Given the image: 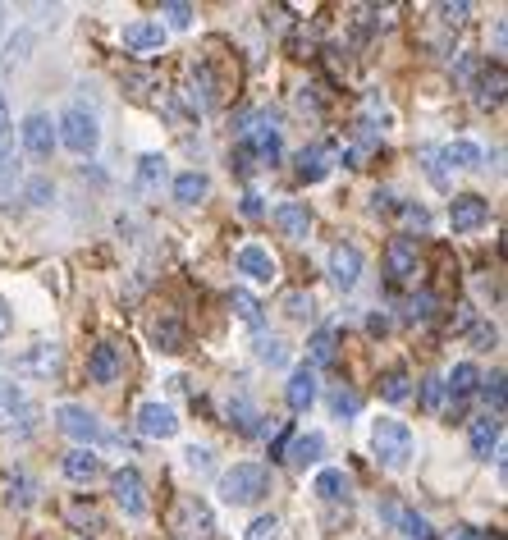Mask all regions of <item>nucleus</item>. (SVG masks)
I'll use <instances>...</instances> for the list:
<instances>
[{
  "label": "nucleus",
  "mask_w": 508,
  "mask_h": 540,
  "mask_svg": "<svg viewBox=\"0 0 508 540\" xmlns=\"http://www.w3.org/2000/svg\"><path fill=\"white\" fill-rule=\"evenodd\" d=\"M261 495H271V472L261 463H238L220 476V499L225 504H257Z\"/></svg>",
  "instance_id": "1"
},
{
  "label": "nucleus",
  "mask_w": 508,
  "mask_h": 540,
  "mask_svg": "<svg viewBox=\"0 0 508 540\" xmlns=\"http://www.w3.org/2000/svg\"><path fill=\"white\" fill-rule=\"evenodd\" d=\"M371 449H376V458L385 467H403L412 458V431H408V422H399V417H380V422L371 426Z\"/></svg>",
  "instance_id": "2"
},
{
  "label": "nucleus",
  "mask_w": 508,
  "mask_h": 540,
  "mask_svg": "<svg viewBox=\"0 0 508 540\" xmlns=\"http://www.w3.org/2000/svg\"><path fill=\"white\" fill-rule=\"evenodd\" d=\"M55 138L65 142L69 152H78V156H92L97 152V142H101V133H97V119L87 115L83 106H69L65 115H60V124H55Z\"/></svg>",
  "instance_id": "3"
},
{
  "label": "nucleus",
  "mask_w": 508,
  "mask_h": 540,
  "mask_svg": "<svg viewBox=\"0 0 508 540\" xmlns=\"http://www.w3.org/2000/svg\"><path fill=\"white\" fill-rule=\"evenodd\" d=\"M248 152H257L266 165L280 161V115H275V110L252 115V124L243 129V156Z\"/></svg>",
  "instance_id": "4"
},
{
  "label": "nucleus",
  "mask_w": 508,
  "mask_h": 540,
  "mask_svg": "<svg viewBox=\"0 0 508 540\" xmlns=\"http://www.w3.org/2000/svg\"><path fill=\"white\" fill-rule=\"evenodd\" d=\"M110 490H115V504L129 513V518H142L147 513V481L138 476V467H119L110 476Z\"/></svg>",
  "instance_id": "5"
},
{
  "label": "nucleus",
  "mask_w": 508,
  "mask_h": 540,
  "mask_svg": "<svg viewBox=\"0 0 508 540\" xmlns=\"http://www.w3.org/2000/svg\"><path fill=\"white\" fill-rule=\"evenodd\" d=\"M0 408H5L14 422H19L23 435L37 431V417H42V412H37V403L28 399V389H23L19 380H0Z\"/></svg>",
  "instance_id": "6"
},
{
  "label": "nucleus",
  "mask_w": 508,
  "mask_h": 540,
  "mask_svg": "<svg viewBox=\"0 0 508 540\" xmlns=\"http://www.w3.org/2000/svg\"><path fill=\"white\" fill-rule=\"evenodd\" d=\"M55 426L78 444H97L101 440V422L87 408H78V403H60V408H55Z\"/></svg>",
  "instance_id": "7"
},
{
  "label": "nucleus",
  "mask_w": 508,
  "mask_h": 540,
  "mask_svg": "<svg viewBox=\"0 0 508 540\" xmlns=\"http://www.w3.org/2000/svg\"><path fill=\"white\" fill-rule=\"evenodd\" d=\"M330 280L344 293L357 289V280H362V252H357L353 243H335V248H330Z\"/></svg>",
  "instance_id": "8"
},
{
  "label": "nucleus",
  "mask_w": 508,
  "mask_h": 540,
  "mask_svg": "<svg viewBox=\"0 0 508 540\" xmlns=\"http://www.w3.org/2000/svg\"><path fill=\"white\" fill-rule=\"evenodd\" d=\"M138 431L147 435V440H170V435L179 431V417H174L170 403H142L138 408Z\"/></svg>",
  "instance_id": "9"
},
{
  "label": "nucleus",
  "mask_w": 508,
  "mask_h": 540,
  "mask_svg": "<svg viewBox=\"0 0 508 540\" xmlns=\"http://www.w3.org/2000/svg\"><path fill=\"white\" fill-rule=\"evenodd\" d=\"M486 216H490V206L481 202L476 193H463V197H454V202H449V225H454L458 234H472V229H481V225H486Z\"/></svg>",
  "instance_id": "10"
},
{
  "label": "nucleus",
  "mask_w": 508,
  "mask_h": 540,
  "mask_svg": "<svg viewBox=\"0 0 508 540\" xmlns=\"http://www.w3.org/2000/svg\"><path fill=\"white\" fill-rule=\"evenodd\" d=\"M385 270H390V280L403 284L417 275V243L412 238H390V248H385Z\"/></svg>",
  "instance_id": "11"
},
{
  "label": "nucleus",
  "mask_w": 508,
  "mask_h": 540,
  "mask_svg": "<svg viewBox=\"0 0 508 540\" xmlns=\"http://www.w3.org/2000/svg\"><path fill=\"white\" fill-rule=\"evenodd\" d=\"M275 225L284 229V238L303 243V238L312 234V206L307 202H280L275 206Z\"/></svg>",
  "instance_id": "12"
},
{
  "label": "nucleus",
  "mask_w": 508,
  "mask_h": 540,
  "mask_svg": "<svg viewBox=\"0 0 508 540\" xmlns=\"http://www.w3.org/2000/svg\"><path fill=\"white\" fill-rule=\"evenodd\" d=\"M161 46H165V28L156 19H138L124 28V51L147 55V51H161Z\"/></svg>",
  "instance_id": "13"
},
{
  "label": "nucleus",
  "mask_w": 508,
  "mask_h": 540,
  "mask_svg": "<svg viewBox=\"0 0 508 540\" xmlns=\"http://www.w3.org/2000/svg\"><path fill=\"white\" fill-rule=\"evenodd\" d=\"M23 147L33 156H51L55 152V124H51V115H28L23 119Z\"/></svg>",
  "instance_id": "14"
},
{
  "label": "nucleus",
  "mask_w": 508,
  "mask_h": 540,
  "mask_svg": "<svg viewBox=\"0 0 508 540\" xmlns=\"http://www.w3.org/2000/svg\"><path fill=\"white\" fill-rule=\"evenodd\" d=\"M238 275H248V280L257 284H271L275 280V257L266 248H257V243H248V248H238Z\"/></svg>",
  "instance_id": "15"
},
{
  "label": "nucleus",
  "mask_w": 508,
  "mask_h": 540,
  "mask_svg": "<svg viewBox=\"0 0 508 540\" xmlns=\"http://www.w3.org/2000/svg\"><path fill=\"white\" fill-rule=\"evenodd\" d=\"M284 399H289V408L293 412H307L316 403V371L307 367H293V376H289V385H284Z\"/></svg>",
  "instance_id": "16"
},
{
  "label": "nucleus",
  "mask_w": 508,
  "mask_h": 540,
  "mask_svg": "<svg viewBox=\"0 0 508 540\" xmlns=\"http://www.w3.org/2000/svg\"><path fill=\"white\" fill-rule=\"evenodd\" d=\"M119 367H124V362H119V348L115 344H97L92 353H87V376L97 380V385H115Z\"/></svg>",
  "instance_id": "17"
},
{
  "label": "nucleus",
  "mask_w": 508,
  "mask_h": 540,
  "mask_svg": "<svg viewBox=\"0 0 508 540\" xmlns=\"http://www.w3.org/2000/svg\"><path fill=\"white\" fill-rule=\"evenodd\" d=\"M55 367H60V348L55 344H33L28 353H19V362H14V371H23V376H51Z\"/></svg>",
  "instance_id": "18"
},
{
  "label": "nucleus",
  "mask_w": 508,
  "mask_h": 540,
  "mask_svg": "<svg viewBox=\"0 0 508 540\" xmlns=\"http://www.w3.org/2000/svg\"><path fill=\"white\" fill-rule=\"evenodd\" d=\"M60 467H65V476L69 481H78V486H87V481H97L101 476V458L92 454V449H69Z\"/></svg>",
  "instance_id": "19"
},
{
  "label": "nucleus",
  "mask_w": 508,
  "mask_h": 540,
  "mask_svg": "<svg viewBox=\"0 0 508 540\" xmlns=\"http://www.w3.org/2000/svg\"><path fill=\"white\" fill-rule=\"evenodd\" d=\"M467 440H472V454L476 458H490L499 449V422H495V417H476L472 431H467Z\"/></svg>",
  "instance_id": "20"
},
{
  "label": "nucleus",
  "mask_w": 508,
  "mask_h": 540,
  "mask_svg": "<svg viewBox=\"0 0 508 540\" xmlns=\"http://www.w3.org/2000/svg\"><path fill=\"white\" fill-rule=\"evenodd\" d=\"M152 339H156L161 353H179V348H184V321H179L174 312H165L161 321L152 325Z\"/></svg>",
  "instance_id": "21"
},
{
  "label": "nucleus",
  "mask_w": 508,
  "mask_h": 540,
  "mask_svg": "<svg viewBox=\"0 0 508 540\" xmlns=\"http://www.w3.org/2000/svg\"><path fill=\"white\" fill-rule=\"evenodd\" d=\"M330 174V147H303V156H298V179H307V184H316V179H325Z\"/></svg>",
  "instance_id": "22"
},
{
  "label": "nucleus",
  "mask_w": 508,
  "mask_h": 540,
  "mask_svg": "<svg viewBox=\"0 0 508 540\" xmlns=\"http://www.w3.org/2000/svg\"><path fill=\"white\" fill-rule=\"evenodd\" d=\"M193 92H188V97H193V106H202V110H211L216 106V74H211V65H197L193 69Z\"/></svg>",
  "instance_id": "23"
},
{
  "label": "nucleus",
  "mask_w": 508,
  "mask_h": 540,
  "mask_svg": "<svg viewBox=\"0 0 508 540\" xmlns=\"http://www.w3.org/2000/svg\"><path fill=\"white\" fill-rule=\"evenodd\" d=\"M476 385H481V371H476L472 362H458V367L449 371V380H444V389H449L454 399H467V394H476Z\"/></svg>",
  "instance_id": "24"
},
{
  "label": "nucleus",
  "mask_w": 508,
  "mask_h": 540,
  "mask_svg": "<svg viewBox=\"0 0 508 540\" xmlns=\"http://www.w3.org/2000/svg\"><path fill=\"white\" fill-rule=\"evenodd\" d=\"M476 101L481 106H499L504 101V69H481V83H476Z\"/></svg>",
  "instance_id": "25"
},
{
  "label": "nucleus",
  "mask_w": 508,
  "mask_h": 540,
  "mask_svg": "<svg viewBox=\"0 0 508 540\" xmlns=\"http://www.w3.org/2000/svg\"><path fill=\"white\" fill-rule=\"evenodd\" d=\"M440 161H449L454 170H476V165H481V147H476V142H449L440 152Z\"/></svg>",
  "instance_id": "26"
},
{
  "label": "nucleus",
  "mask_w": 508,
  "mask_h": 540,
  "mask_svg": "<svg viewBox=\"0 0 508 540\" xmlns=\"http://www.w3.org/2000/svg\"><path fill=\"white\" fill-rule=\"evenodd\" d=\"M380 394L390 403H408V394H412V380H408V371L403 367H390L385 376H380Z\"/></svg>",
  "instance_id": "27"
},
{
  "label": "nucleus",
  "mask_w": 508,
  "mask_h": 540,
  "mask_svg": "<svg viewBox=\"0 0 508 540\" xmlns=\"http://www.w3.org/2000/svg\"><path fill=\"white\" fill-rule=\"evenodd\" d=\"M33 46H37V33L33 28H19V33L10 37V46H5V65H28V55H33Z\"/></svg>",
  "instance_id": "28"
},
{
  "label": "nucleus",
  "mask_w": 508,
  "mask_h": 540,
  "mask_svg": "<svg viewBox=\"0 0 508 540\" xmlns=\"http://www.w3.org/2000/svg\"><path fill=\"white\" fill-rule=\"evenodd\" d=\"M206 188H211V184H206V174H197V170H193V174H179V179H174V197H179L184 206L202 202Z\"/></svg>",
  "instance_id": "29"
},
{
  "label": "nucleus",
  "mask_w": 508,
  "mask_h": 540,
  "mask_svg": "<svg viewBox=\"0 0 508 540\" xmlns=\"http://www.w3.org/2000/svg\"><path fill=\"white\" fill-rule=\"evenodd\" d=\"M307 357H312V362H307V367H325V362H335V330H316L312 335V344H307Z\"/></svg>",
  "instance_id": "30"
},
{
  "label": "nucleus",
  "mask_w": 508,
  "mask_h": 540,
  "mask_svg": "<svg viewBox=\"0 0 508 540\" xmlns=\"http://www.w3.org/2000/svg\"><path fill=\"white\" fill-rule=\"evenodd\" d=\"M10 504L14 508H33L37 504V481L28 472H14L10 476Z\"/></svg>",
  "instance_id": "31"
},
{
  "label": "nucleus",
  "mask_w": 508,
  "mask_h": 540,
  "mask_svg": "<svg viewBox=\"0 0 508 540\" xmlns=\"http://www.w3.org/2000/svg\"><path fill=\"white\" fill-rule=\"evenodd\" d=\"M321 449H325V440H321V435H298V440H293V458H289V463L293 467H307V463H316V458H321Z\"/></svg>",
  "instance_id": "32"
},
{
  "label": "nucleus",
  "mask_w": 508,
  "mask_h": 540,
  "mask_svg": "<svg viewBox=\"0 0 508 540\" xmlns=\"http://www.w3.org/2000/svg\"><path fill=\"white\" fill-rule=\"evenodd\" d=\"M161 184H165V161H161V156H142L138 188H142V193H152V188H161Z\"/></svg>",
  "instance_id": "33"
},
{
  "label": "nucleus",
  "mask_w": 508,
  "mask_h": 540,
  "mask_svg": "<svg viewBox=\"0 0 508 540\" xmlns=\"http://www.w3.org/2000/svg\"><path fill=\"white\" fill-rule=\"evenodd\" d=\"M316 495L321 499H344L348 495V476L335 472V467H325V472L316 476Z\"/></svg>",
  "instance_id": "34"
},
{
  "label": "nucleus",
  "mask_w": 508,
  "mask_h": 540,
  "mask_svg": "<svg viewBox=\"0 0 508 540\" xmlns=\"http://www.w3.org/2000/svg\"><path fill=\"white\" fill-rule=\"evenodd\" d=\"M234 307H238V316H243L252 330H261V325H266V316H261V303L252 298L248 289H234Z\"/></svg>",
  "instance_id": "35"
},
{
  "label": "nucleus",
  "mask_w": 508,
  "mask_h": 540,
  "mask_svg": "<svg viewBox=\"0 0 508 540\" xmlns=\"http://www.w3.org/2000/svg\"><path fill=\"white\" fill-rule=\"evenodd\" d=\"M399 527H403V536H408V540H431L435 536L431 522H426L422 513H399Z\"/></svg>",
  "instance_id": "36"
},
{
  "label": "nucleus",
  "mask_w": 508,
  "mask_h": 540,
  "mask_svg": "<svg viewBox=\"0 0 508 540\" xmlns=\"http://www.w3.org/2000/svg\"><path fill=\"white\" fill-rule=\"evenodd\" d=\"M257 357L266 362V367H284V362H289V348H284V339H261Z\"/></svg>",
  "instance_id": "37"
},
{
  "label": "nucleus",
  "mask_w": 508,
  "mask_h": 540,
  "mask_svg": "<svg viewBox=\"0 0 508 540\" xmlns=\"http://www.w3.org/2000/svg\"><path fill=\"white\" fill-rule=\"evenodd\" d=\"M69 522H74V527H92V531H101V527H106V522H101V513H97V508H92V504H74V508H69Z\"/></svg>",
  "instance_id": "38"
},
{
  "label": "nucleus",
  "mask_w": 508,
  "mask_h": 540,
  "mask_svg": "<svg viewBox=\"0 0 508 540\" xmlns=\"http://www.w3.org/2000/svg\"><path fill=\"white\" fill-rule=\"evenodd\" d=\"M284 316H293V321H307L312 316V298L307 293H284Z\"/></svg>",
  "instance_id": "39"
},
{
  "label": "nucleus",
  "mask_w": 508,
  "mask_h": 540,
  "mask_svg": "<svg viewBox=\"0 0 508 540\" xmlns=\"http://www.w3.org/2000/svg\"><path fill=\"white\" fill-rule=\"evenodd\" d=\"M229 422H234L238 431H252V422H257V412H252V403H248V399L229 403Z\"/></svg>",
  "instance_id": "40"
},
{
  "label": "nucleus",
  "mask_w": 508,
  "mask_h": 540,
  "mask_svg": "<svg viewBox=\"0 0 508 540\" xmlns=\"http://www.w3.org/2000/svg\"><path fill=\"white\" fill-rule=\"evenodd\" d=\"M481 394H486V403H490L495 412H504V371H495V376L481 385Z\"/></svg>",
  "instance_id": "41"
},
{
  "label": "nucleus",
  "mask_w": 508,
  "mask_h": 540,
  "mask_svg": "<svg viewBox=\"0 0 508 540\" xmlns=\"http://www.w3.org/2000/svg\"><path fill=\"white\" fill-rule=\"evenodd\" d=\"M23 197L33 206H51V197H55V188H51V179H33V184L23 188Z\"/></svg>",
  "instance_id": "42"
},
{
  "label": "nucleus",
  "mask_w": 508,
  "mask_h": 540,
  "mask_svg": "<svg viewBox=\"0 0 508 540\" xmlns=\"http://www.w3.org/2000/svg\"><path fill=\"white\" fill-rule=\"evenodd\" d=\"M248 540H280V518H257L248 527Z\"/></svg>",
  "instance_id": "43"
},
{
  "label": "nucleus",
  "mask_w": 508,
  "mask_h": 540,
  "mask_svg": "<svg viewBox=\"0 0 508 540\" xmlns=\"http://www.w3.org/2000/svg\"><path fill=\"white\" fill-rule=\"evenodd\" d=\"M165 19H170L174 28H188V23H193V5H184V0H174V5H165Z\"/></svg>",
  "instance_id": "44"
},
{
  "label": "nucleus",
  "mask_w": 508,
  "mask_h": 540,
  "mask_svg": "<svg viewBox=\"0 0 508 540\" xmlns=\"http://www.w3.org/2000/svg\"><path fill=\"white\" fill-rule=\"evenodd\" d=\"M440 399H444V380H440V376H431V380L422 385V403L435 412V408H440Z\"/></svg>",
  "instance_id": "45"
},
{
  "label": "nucleus",
  "mask_w": 508,
  "mask_h": 540,
  "mask_svg": "<svg viewBox=\"0 0 508 540\" xmlns=\"http://www.w3.org/2000/svg\"><path fill=\"white\" fill-rule=\"evenodd\" d=\"M467 14H472V5H463V0H458V5H440V19L449 23V28H458V23H467Z\"/></svg>",
  "instance_id": "46"
},
{
  "label": "nucleus",
  "mask_w": 508,
  "mask_h": 540,
  "mask_svg": "<svg viewBox=\"0 0 508 540\" xmlns=\"http://www.w3.org/2000/svg\"><path fill=\"white\" fill-rule=\"evenodd\" d=\"M357 408H362V399H357L353 389H339V394H335V412H339V417H353Z\"/></svg>",
  "instance_id": "47"
},
{
  "label": "nucleus",
  "mask_w": 508,
  "mask_h": 540,
  "mask_svg": "<svg viewBox=\"0 0 508 540\" xmlns=\"http://www.w3.org/2000/svg\"><path fill=\"white\" fill-rule=\"evenodd\" d=\"M184 458H188V467H193V472H206V467H211V449H206V444H193Z\"/></svg>",
  "instance_id": "48"
},
{
  "label": "nucleus",
  "mask_w": 508,
  "mask_h": 540,
  "mask_svg": "<svg viewBox=\"0 0 508 540\" xmlns=\"http://www.w3.org/2000/svg\"><path fill=\"white\" fill-rule=\"evenodd\" d=\"M422 161H426V174H431V184H440V188H444V165H440V152H422Z\"/></svg>",
  "instance_id": "49"
},
{
  "label": "nucleus",
  "mask_w": 508,
  "mask_h": 540,
  "mask_svg": "<svg viewBox=\"0 0 508 540\" xmlns=\"http://www.w3.org/2000/svg\"><path fill=\"white\" fill-rule=\"evenodd\" d=\"M5 142H10V106H5V92H0V152H5Z\"/></svg>",
  "instance_id": "50"
},
{
  "label": "nucleus",
  "mask_w": 508,
  "mask_h": 540,
  "mask_svg": "<svg viewBox=\"0 0 508 540\" xmlns=\"http://www.w3.org/2000/svg\"><path fill=\"white\" fill-rule=\"evenodd\" d=\"M426 316H431V293L412 298V321H426Z\"/></svg>",
  "instance_id": "51"
},
{
  "label": "nucleus",
  "mask_w": 508,
  "mask_h": 540,
  "mask_svg": "<svg viewBox=\"0 0 508 540\" xmlns=\"http://www.w3.org/2000/svg\"><path fill=\"white\" fill-rule=\"evenodd\" d=\"M472 339H476V344H481V348H490V344H495V325H476V330H472Z\"/></svg>",
  "instance_id": "52"
},
{
  "label": "nucleus",
  "mask_w": 508,
  "mask_h": 540,
  "mask_svg": "<svg viewBox=\"0 0 508 540\" xmlns=\"http://www.w3.org/2000/svg\"><path fill=\"white\" fill-rule=\"evenodd\" d=\"M243 216H248V220L261 216V197L257 193H243Z\"/></svg>",
  "instance_id": "53"
},
{
  "label": "nucleus",
  "mask_w": 508,
  "mask_h": 540,
  "mask_svg": "<svg viewBox=\"0 0 508 540\" xmlns=\"http://www.w3.org/2000/svg\"><path fill=\"white\" fill-rule=\"evenodd\" d=\"M408 220H412V225H417V229H426V225H431V216H426L422 206H408Z\"/></svg>",
  "instance_id": "54"
},
{
  "label": "nucleus",
  "mask_w": 508,
  "mask_h": 540,
  "mask_svg": "<svg viewBox=\"0 0 508 540\" xmlns=\"http://www.w3.org/2000/svg\"><path fill=\"white\" fill-rule=\"evenodd\" d=\"M10 335V312H5V307H0V339Z\"/></svg>",
  "instance_id": "55"
},
{
  "label": "nucleus",
  "mask_w": 508,
  "mask_h": 540,
  "mask_svg": "<svg viewBox=\"0 0 508 540\" xmlns=\"http://www.w3.org/2000/svg\"><path fill=\"white\" fill-rule=\"evenodd\" d=\"M458 540H481V536H476V531H463V536H458Z\"/></svg>",
  "instance_id": "56"
},
{
  "label": "nucleus",
  "mask_w": 508,
  "mask_h": 540,
  "mask_svg": "<svg viewBox=\"0 0 508 540\" xmlns=\"http://www.w3.org/2000/svg\"><path fill=\"white\" fill-rule=\"evenodd\" d=\"M0 33H5V10H0Z\"/></svg>",
  "instance_id": "57"
}]
</instances>
